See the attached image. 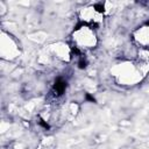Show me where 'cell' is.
<instances>
[{
  "instance_id": "cell-1",
  "label": "cell",
  "mask_w": 149,
  "mask_h": 149,
  "mask_svg": "<svg viewBox=\"0 0 149 149\" xmlns=\"http://www.w3.org/2000/svg\"><path fill=\"white\" fill-rule=\"evenodd\" d=\"M66 85H68L66 81L62 77L56 78V80L54 83V86H52V90H54L55 94L56 95H62L65 92V90H66Z\"/></svg>"
},
{
  "instance_id": "cell-2",
  "label": "cell",
  "mask_w": 149,
  "mask_h": 149,
  "mask_svg": "<svg viewBox=\"0 0 149 149\" xmlns=\"http://www.w3.org/2000/svg\"><path fill=\"white\" fill-rule=\"evenodd\" d=\"M87 66V61H86V58L85 57H80L79 58V61H78V68L79 69H85Z\"/></svg>"
},
{
  "instance_id": "cell-3",
  "label": "cell",
  "mask_w": 149,
  "mask_h": 149,
  "mask_svg": "<svg viewBox=\"0 0 149 149\" xmlns=\"http://www.w3.org/2000/svg\"><path fill=\"white\" fill-rule=\"evenodd\" d=\"M38 125H40L41 127H43L44 129H50V125H49L45 120H43L42 118H38Z\"/></svg>"
},
{
  "instance_id": "cell-4",
  "label": "cell",
  "mask_w": 149,
  "mask_h": 149,
  "mask_svg": "<svg viewBox=\"0 0 149 149\" xmlns=\"http://www.w3.org/2000/svg\"><path fill=\"white\" fill-rule=\"evenodd\" d=\"M93 7H94V9H95L97 12H99V13H104V10H105V7H104L102 3H95Z\"/></svg>"
},
{
  "instance_id": "cell-5",
  "label": "cell",
  "mask_w": 149,
  "mask_h": 149,
  "mask_svg": "<svg viewBox=\"0 0 149 149\" xmlns=\"http://www.w3.org/2000/svg\"><path fill=\"white\" fill-rule=\"evenodd\" d=\"M85 99L87 101H91V102H95V98L93 95H91L90 93H85Z\"/></svg>"
},
{
  "instance_id": "cell-6",
  "label": "cell",
  "mask_w": 149,
  "mask_h": 149,
  "mask_svg": "<svg viewBox=\"0 0 149 149\" xmlns=\"http://www.w3.org/2000/svg\"><path fill=\"white\" fill-rule=\"evenodd\" d=\"M147 24H148V26H149V21H148V22H147Z\"/></svg>"
}]
</instances>
